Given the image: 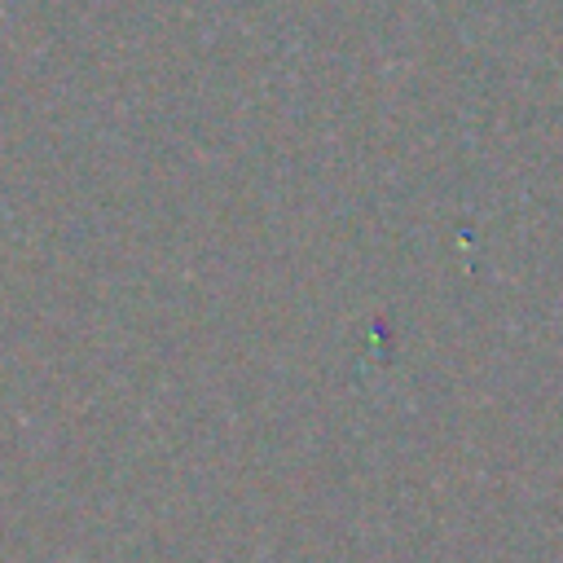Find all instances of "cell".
Returning a JSON list of instances; mask_svg holds the SVG:
<instances>
[]
</instances>
